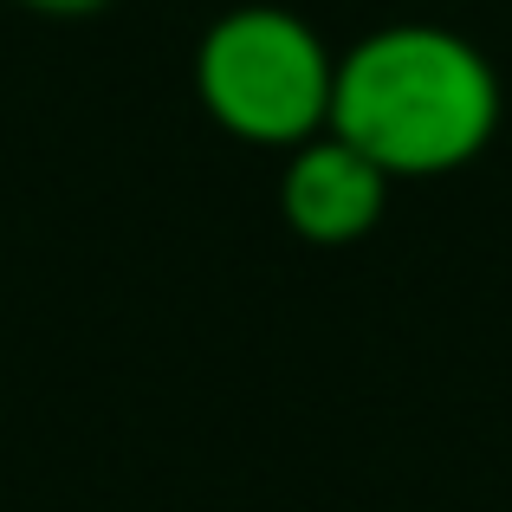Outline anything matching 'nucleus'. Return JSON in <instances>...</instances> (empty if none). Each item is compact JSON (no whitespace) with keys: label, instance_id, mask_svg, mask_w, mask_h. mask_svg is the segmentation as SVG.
Here are the masks:
<instances>
[{"label":"nucleus","instance_id":"nucleus-1","mask_svg":"<svg viewBox=\"0 0 512 512\" xmlns=\"http://www.w3.org/2000/svg\"><path fill=\"white\" fill-rule=\"evenodd\" d=\"M500 72L454 26H376L338 59L331 137L370 156L389 182L467 169L500 130Z\"/></svg>","mask_w":512,"mask_h":512},{"label":"nucleus","instance_id":"nucleus-2","mask_svg":"<svg viewBox=\"0 0 512 512\" xmlns=\"http://www.w3.org/2000/svg\"><path fill=\"white\" fill-rule=\"evenodd\" d=\"M338 59L312 20L273 0L227 7L195 46V98L227 137L260 150H299L325 137Z\"/></svg>","mask_w":512,"mask_h":512},{"label":"nucleus","instance_id":"nucleus-3","mask_svg":"<svg viewBox=\"0 0 512 512\" xmlns=\"http://www.w3.org/2000/svg\"><path fill=\"white\" fill-rule=\"evenodd\" d=\"M389 208V175L357 156L344 137H312L286 150V175H279V214L299 240L312 247H350L363 240Z\"/></svg>","mask_w":512,"mask_h":512},{"label":"nucleus","instance_id":"nucleus-4","mask_svg":"<svg viewBox=\"0 0 512 512\" xmlns=\"http://www.w3.org/2000/svg\"><path fill=\"white\" fill-rule=\"evenodd\" d=\"M26 13H46V20H91V13H104L111 0H20Z\"/></svg>","mask_w":512,"mask_h":512}]
</instances>
